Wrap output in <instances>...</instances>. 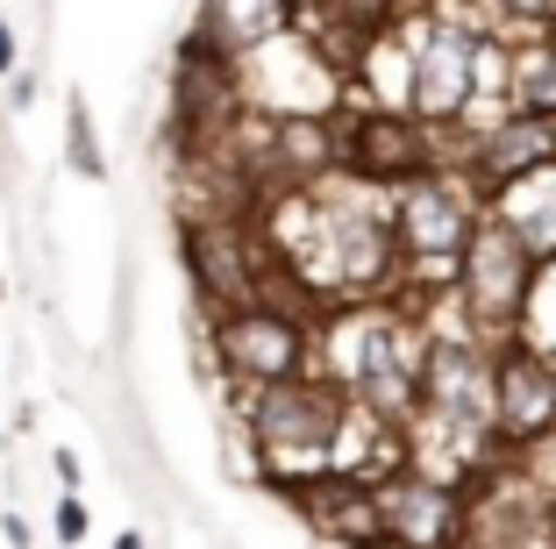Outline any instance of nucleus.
Listing matches in <instances>:
<instances>
[{
    "instance_id": "obj_18",
    "label": "nucleus",
    "mask_w": 556,
    "mask_h": 549,
    "mask_svg": "<svg viewBox=\"0 0 556 549\" xmlns=\"http://www.w3.org/2000/svg\"><path fill=\"white\" fill-rule=\"evenodd\" d=\"M0 300H8V278H0Z\"/></svg>"
},
{
    "instance_id": "obj_16",
    "label": "nucleus",
    "mask_w": 556,
    "mask_h": 549,
    "mask_svg": "<svg viewBox=\"0 0 556 549\" xmlns=\"http://www.w3.org/2000/svg\"><path fill=\"white\" fill-rule=\"evenodd\" d=\"M0 79H15V29L0 22Z\"/></svg>"
},
{
    "instance_id": "obj_7",
    "label": "nucleus",
    "mask_w": 556,
    "mask_h": 549,
    "mask_svg": "<svg viewBox=\"0 0 556 549\" xmlns=\"http://www.w3.org/2000/svg\"><path fill=\"white\" fill-rule=\"evenodd\" d=\"M293 22V0H200V43L214 58H250V50L278 43Z\"/></svg>"
},
{
    "instance_id": "obj_6",
    "label": "nucleus",
    "mask_w": 556,
    "mask_h": 549,
    "mask_svg": "<svg viewBox=\"0 0 556 549\" xmlns=\"http://www.w3.org/2000/svg\"><path fill=\"white\" fill-rule=\"evenodd\" d=\"M471 65H478V36L457 22H421V58H414V108L428 122H450L471 100Z\"/></svg>"
},
{
    "instance_id": "obj_11",
    "label": "nucleus",
    "mask_w": 556,
    "mask_h": 549,
    "mask_svg": "<svg viewBox=\"0 0 556 549\" xmlns=\"http://www.w3.org/2000/svg\"><path fill=\"white\" fill-rule=\"evenodd\" d=\"M50 528H58V542H86V528H93V514H86L79 492H58V514H50Z\"/></svg>"
},
{
    "instance_id": "obj_15",
    "label": "nucleus",
    "mask_w": 556,
    "mask_h": 549,
    "mask_svg": "<svg viewBox=\"0 0 556 549\" xmlns=\"http://www.w3.org/2000/svg\"><path fill=\"white\" fill-rule=\"evenodd\" d=\"M500 8H514V15H542V22H556V0H500Z\"/></svg>"
},
{
    "instance_id": "obj_2",
    "label": "nucleus",
    "mask_w": 556,
    "mask_h": 549,
    "mask_svg": "<svg viewBox=\"0 0 556 549\" xmlns=\"http://www.w3.org/2000/svg\"><path fill=\"white\" fill-rule=\"evenodd\" d=\"M314 357V322H293L278 308H222L214 314V364L229 378H243L250 392L278 386V378H300Z\"/></svg>"
},
{
    "instance_id": "obj_14",
    "label": "nucleus",
    "mask_w": 556,
    "mask_h": 549,
    "mask_svg": "<svg viewBox=\"0 0 556 549\" xmlns=\"http://www.w3.org/2000/svg\"><path fill=\"white\" fill-rule=\"evenodd\" d=\"M0 535H8V549H29V521L22 514H0Z\"/></svg>"
},
{
    "instance_id": "obj_10",
    "label": "nucleus",
    "mask_w": 556,
    "mask_h": 549,
    "mask_svg": "<svg viewBox=\"0 0 556 549\" xmlns=\"http://www.w3.org/2000/svg\"><path fill=\"white\" fill-rule=\"evenodd\" d=\"M514 108L535 114V122H556V36L528 58L521 72H514Z\"/></svg>"
},
{
    "instance_id": "obj_5",
    "label": "nucleus",
    "mask_w": 556,
    "mask_h": 549,
    "mask_svg": "<svg viewBox=\"0 0 556 549\" xmlns=\"http://www.w3.org/2000/svg\"><path fill=\"white\" fill-rule=\"evenodd\" d=\"M549 436H556V357L514 342L492 357V442L535 450Z\"/></svg>"
},
{
    "instance_id": "obj_12",
    "label": "nucleus",
    "mask_w": 556,
    "mask_h": 549,
    "mask_svg": "<svg viewBox=\"0 0 556 549\" xmlns=\"http://www.w3.org/2000/svg\"><path fill=\"white\" fill-rule=\"evenodd\" d=\"M72 164H79L86 178H100L108 164H100V150H93V122H86V108L72 100Z\"/></svg>"
},
{
    "instance_id": "obj_1",
    "label": "nucleus",
    "mask_w": 556,
    "mask_h": 549,
    "mask_svg": "<svg viewBox=\"0 0 556 549\" xmlns=\"http://www.w3.org/2000/svg\"><path fill=\"white\" fill-rule=\"evenodd\" d=\"M250 436L257 450L271 457V471L293 478L300 464H328L336 442H343V421H350V400L336 378L321 372H300V378H278V386H257L250 392Z\"/></svg>"
},
{
    "instance_id": "obj_3",
    "label": "nucleus",
    "mask_w": 556,
    "mask_h": 549,
    "mask_svg": "<svg viewBox=\"0 0 556 549\" xmlns=\"http://www.w3.org/2000/svg\"><path fill=\"white\" fill-rule=\"evenodd\" d=\"M457 278H464V300H471V322L485 328V336H500V328H514L521 308H528L535 258L521 250V236H514L500 214H478L471 242H464V258H457Z\"/></svg>"
},
{
    "instance_id": "obj_13",
    "label": "nucleus",
    "mask_w": 556,
    "mask_h": 549,
    "mask_svg": "<svg viewBox=\"0 0 556 549\" xmlns=\"http://www.w3.org/2000/svg\"><path fill=\"white\" fill-rule=\"evenodd\" d=\"M50 471H58V492H79V457H72V450L50 457Z\"/></svg>"
},
{
    "instance_id": "obj_4",
    "label": "nucleus",
    "mask_w": 556,
    "mask_h": 549,
    "mask_svg": "<svg viewBox=\"0 0 556 549\" xmlns=\"http://www.w3.org/2000/svg\"><path fill=\"white\" fill-rule=\"evenodd\" d=\"M478 228V200L471 186H450V178H407V200H400L393 214V242H400V258L414 264H435V272H457L464 258V242H471Z\"/></svg>"
},
{
    "instance_id": "obj_8",
    "label": "nucleus",
    "mask_w": 556,
    "mask_h": 549,
    "mask_svg": "<svg viewBox=\"0 0 556 549\" xmlns=\"http://www.w3.org/2000/svg\"><path fill=\"white\" fill-rule=\"evenodd\" d=\"M549 158H556V122H535V114H521V122H507V129H500L485 150H478L471 172H478V186H485V194H507L514 178L542 172Z\"/></svg>"
},
{
    "instance_id": "obj_17",
    "label": "nucleus",
    "mask_w": 556,
    "mask_h": 549,
    "mask_svg": "<svg viewBox=\"0 0 556 549\" xmlns=\"http://www.w3.org/2000/svg\"><path fill=\"white\" fill-rule=\"evenodd\" d=\"M115 549H143V535H115Z\"/></svg>"
},
{
    "instance_id": "obj_9",
    "label": "nucleus",
    "mask_w": 556,
    "mask_h": 549,
    "mask_svg": "<svg viewBox=\"0 0 556 549\" xmlns=\"http://www.w3.org/2000/svg\"><path fill=\"white\" fill-rule=\"evenodd\" d=\"M500 222L521 236V250L535 264H556V158L500 194Z\"/></svg>"
}]
</instances>
